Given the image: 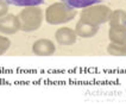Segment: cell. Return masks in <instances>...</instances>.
<instances>
[{"mask_svg":"<svg viewBox=\"0 0 126 107\" xmlns=\"http://www.w3.org/2000/svg\"><path fill=\"white\" fill-rule=\"evenodd\" d=\"M4 1L14 6H38L45 2V0H4Z\"/></svg>","mask_w":126,"mask_h":107,"instance_id":"2","label":"cell"},{"mask_svg":"<svg viewBox=\"0 0 126 107\" xmlns=\"http://www.w3.org/2000/svg\"><path fill=\"white\" fill-rule=\"evenodd\" d=\"M69 8H82L98 2V0H60Z\"/></svg>","mask_w":126,"mask_h":107,"instance_id":"1","label":"cell"}]
</instances>
